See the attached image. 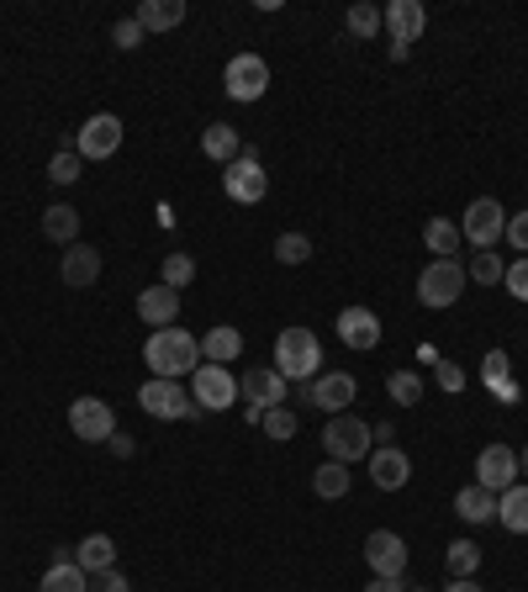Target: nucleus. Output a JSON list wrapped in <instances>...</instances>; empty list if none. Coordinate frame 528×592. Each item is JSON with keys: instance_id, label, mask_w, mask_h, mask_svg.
I'll return each mask as SVG.
<instances>
[{"instance_id": "nucleus-18", "label": "nucleus", "mask_w": 528, "mask_h": 592, "mask_svg": "<svg viewBox=\"0 0 528 592\" xmlns=\"http://www.w3.org/2000/svg\"><path fill=\"white\" fill-rule=\"evenodd\" d=\"M59 275H64V286H74V292L95 286V281H101V254H95V243H69L64 260H59Z\"/></svg>"}, {"instance_id": "nucleus-9", "label": "nucleus", "mask_w": 528, "mask_h": 592, "mask_svg": "<svg viewBox=\"0 0 528 592\" xmlns=\"http://www.w3.org/2000/svg\"><path fill=\"white\" fill-rule=\"evenodd\" d=\"M69 429L85 444H106L117 434V413H112V402H101V397H74V402H69Z\"/></svg>"}, {"instance_id": "nucleus-31", "label": "nucleus", "mask_w": 528, "mask_h": 592, "mask_svg": "<svg viewBox=\"0 0 528 592\" xmlns=\"http://www.w3.org/2000/svg\"><path fill=\"white\" fill-rule=\"evenodd\" d=\"M37 592H90V577L74 561H54L43 571V588Z\"/></svg>"}, {"instance_id": "nucleus-44", "label": "nucleus", "mask_w": 528, "mask_h": 592, "mask_svg": "<svg viewBox=\"0 0 528 592\" xmlns=\"http://www.w3.org/2000/svg\"><path fill=\"white\" fill-rule=\"evenodd\" d=\"M90 592H133V582L122 577L117 566L112 571H101V577H90Z\"/></svg>"}, {"instance_id": "nucleus-5", "label": "nucleus", "mask_w": 528, "mask_h": 592, "mask_svg": "<svg viewBox=\"0 0 528 592\" xmlns=\"http://www.w3.org/2000/svg\"><path fill=\"white\" fill-rule=\"evenodd\" d=\"M460 292H466V265H460V260H434V265L417 275V301L434 307V312L455 307Z\"/></svg>"}, {"instance_id": "nucleus-24", "label": "nucleus", "mask_w": 528, "mask_h": 592, "mask_svg": "<svg viewBox=\"0 0 528 592\" xmlns=\"http://www.w3.org/2000/svg\"><path fill=\"white\" fill-rule=\"evenodd\" d=\"M497 524L507 534H528V481H513L507 492H497Z\"/></svg>"}, {"instance_id": "nucleus-47", "label": "nucleus", "mask_w": 528, "mask_h": 592, "mask_svg": "<svg viewBox=\"0 0 528 592\" xmlns=\"http://www.w3.org/2000/svg\"><path fill=\"white\" fill-rule=\"evenodd\" d=\"M106 449H112L117 460H133V449H138V444L127 440V434H112V440H106Z\"/></svg>"}, {"instance_id": "nucleus-41", "label": "nucleus", "mask_w": 528, "mask_h": 592, "mask_svg": "<svg viewBox=\"0 0 528 592\" xmlns=\"http://www.w3.org/2000/svg\"><path fill=\"white\" fill-rule=\"evenodd\" d=\"M148 32L138 27V16H122L117 27H112V43H117V48H127V54H133V48H138V43H144Z\"/></svg>"}, {"instance_id": "nucleus-14", "label": "nucleus", "mask_w": 528, "mask_h": 592, "mask_svg": "<svg viewBox=\"0 0 528 592\" xmlns=\"http://www.w3.org/2000/svg\"><path fill=\"white\" fill-rule=\"evenodd\" d=\"M518 481V449H507V444H486L481 455H475V487H486V492H507Z\"/></svg>"}, {"instance_id": "nucleus-6", "label": "nucleus", "mask_w": 528, "mask_h": 592, "mask_svg": "<svg viewBox=\"0 0 528 592\" xmlns=\"http://www.w3.org/2000/svg\"><path fill=\"white\" fill-rule=\"evenodd\" d=\"M191 397L202 413H228L238 402V376L228 365H196L191 371Z\"/></svg>"}, {"instance_id": "nucleus-35", "label": "nucleus", "mask_w": 528, "mask_h": 592, "mask_svg": "<svg viewBox=\"0 0 528 592\" xmlns=\"http://www.w3.org/2000/svg\"><path fill=\"white\" fill-rule=\"evenodd\" d=\"M275 260H280V265H307V260H312V238L307 234H280L275 238Z\"/></svg>"}, {"instance_id": "nucleus-2", "label": "nucleus", "mask_w": 528, "mask_h": 592, "mask_svg": "<svg viewBox=\"0 0 528 592\" xmlns=\"http://www.w3.org/2000/svg\"><path fill=\"white\" fill-rule=\"evenodd\" d=\"M275 371L286 376V382H312V376H323V344H318V333L312 328H280V339H275Z\"/></svg>"}, {"instance_id": "nucleus-39", "label": "nucleus", "mask_w": 528, "mask_h": 592, "mask_svg": "<svg viewBox=\"0 0 528 592\" xmlns=\"http://www.w3.org/2000/svg\"><path fill=\"white\" fill-rule=\"evenodd\" d=\"M260 429L269 440H296V413L291 408H269V413L260 418Z\"/></svg>"}, {"instance_id": "nucleus-26", "label": "nucleus", "mask_w": 528, "mask_h": 592, "mask_svg": "<svg viewBox=\"0 0 528 592\" xmlns=\"http://www.w3.org/2000/svg\"><path fill=\"white\" fill-rule=\"evenodd\" d=\"M185 22V0H144L138 5V27L144 32H170Z\"/></svg>"}, {"instance_id": "nucleus-43", "label": "nucleus", "mask_w": 528, "mask_h": 592, "mask_svg": "<svg viewBox=\"0 0 528 592\" xmlns=\"http://www.w3.org/2000/svg\"><path fill=\"white\" fill-rule=\"evenodd\" d=\"M507 243H513V254H528V212H518V217H507Z\"/></svg>"}, {"instance_id": "nucleus-1", "label": "nucleus", "mask_w": 528, "mask_h": 592, "mask_svg": "<svg viewBox=\"0 0 528 592\" xmlns=\"http://www.w3.org/2000/svg\"><path fill=\"white\" fill-rule=\"evenodd\" d=\"M144 365L153 382H191V371L202 365V339L185 333L180 323L153 328L144 339Z\"/></svg>"}, {"instance_id": "nucleus-38", "label": "nucleus", "mask_w": 528, "mask_h": 592, "mask_svg": "<svg viewBox=\"0 0 528 592\" xmlns=\"http://www.w3.org/2000/svg\"><path fill=\"white\" fill-rule=\"evenodd\" d=\"M80 164H85V159H80L74 148H64V153L48 159V180H54V185H74V180H80Z\"/></svg>"}, {"instance_id": "nucleus-29", "label": "nucleus", "mask_w": 528, "mask_h": 592, "mask_svg": "<svg viewBox=\"0 0 528 592\" xmlns=\"http://www.w3.org/2000/svg\"><path fill=\"white\" fill-rule=\"evenodd\" d=\"M444 566H449V582H466V577H475V566H481V545H475V539H449Z\"/></svg>"}, {"instance_id": "nucleus-17", "label": "nucleus", "mask_w": 528, "mask_h": 592, "mask_svg": "<svg viewBox=\"0 0 528 592\" xmlns=\"http://www.w3.org/2000/svg\"><path fill=\"white\" fill-rule=\"evenodd\" d=\"M370 481H376L381 492H402V487L412 481L408 449H397V444H386V449H370Z\"/></svg>"}, {"instance_id": "nucleus-21", "label": "nucleus", "mask_w": 528, "mask_h": 592, "mask_svg": "<svg viewBox=\"0 0 528 592\" xmlns=\"http://www.w3.org/2000/svg\"><path fill=\"white\" fill-rule=\"evenodd\" d=\"M74 566H80L85 577L112 571V566H117V539H112V534H85V539L74 545Z\"/></svg>"}, {"instance_id": "nucleus-36", "label": "nucleus", "mask_w": 528, "mask_h": 592, "mask_svg": "<svg viewBox=\"0 0 528 592\" xmlns=\"http://www.w3.org/2000/svg\"><path fill=\"white\" fill-rule=\"evenodd\" d=\"M481 376L492 382V391H497L502 402H513V397H518V391H513V382H507V355H502V350H492V355H486Z\"/></svg>"}, {"instance_id": "nucleus-42", "label": "nucleus", "mask_w": 528, "mask_h": 592, "mask_svg": "<svg viewBox=\"0 0 528 592\" xmlns=\"http://www.w3.org/2000/svg\"><path fill=\"white\" fill-rule=\"evenodd\" d=\"M502 286H507V292L518 296V301H528V254H524V260H513V265H507V275H502Z\"/></svg>"}, {"instance_id": "nucleus-45", "label": "nucleus", "mask_w": 528, "mask_h": 592, "mask_svg": "<svg viewBox=\"0 0 528 592\" xmlns=\"http://www.w3.org/2000/svg\"><path fill=\"white\" fill-rule=\"evenodd\" d=\"M365 592H408V577H370Z\"/></svg>"}, {"instance_id": "nucleus-13", "label": "nucleus", "mask_w": 528, "mask_h": 592, "mask_svg": "<svg viewBox=\"0 0 528 592\" xmlns=\"http://www.w3.org/2000/svg\"><path fill=\"white\" fill-rule=\"evenodd\" d=\"M122 148V117H112V112H95V117L74 133V153L80 159H112Z\"/></svg>"}, {"instance_id": "nucleus-40", "label": "nucleus", "mask_w": 528, "mask_h": 592, "mask_svg": "<svg viewBox=\"0 0 528 592\" xmlns=\"http://www.w3.org/2000/svg\"><path fill=\"white\" fill-rule=\"evenodd\" d=\"M434 382H439V391L460 397V391H466V371H460L455 360H434Z\"/></svg>"}, {"instance_id": "nucleus-32", "label": "nucleus", "mask_w": 528, "mask_h": 592, "mask_svg": "<svg viewBox=\"0 0 528 592\" xmlns=\"http://www.w3.org/2000/svg\"><path fill=\"white\" fill-rule=\"evenodd\" d=\"M502 275H507V265L492 249H475V260L466 265V281H475V286H502Z\"/></svg>"}, {"instance_id": "nucleus-3", "label": "nucleus", "mask_w": 528, "mask_h": 592, "mask_svg": "<svg viewBox=\"0 0 528 592\" xmlns=\"http://www.w3.org/2000/svg\"><path fill=\"white\" fill-rule=\"evenodd\" d=\"M323 444H328V460H338V466H359V460H370V423L354 413H333V423L323 429Z\"/></svg>"}, {"instance_id": "nucleus-23", "label": "nucleus", "mask_w": 528, "mask_h": 592, "mask_svg": "<svg viewBox=\"0 0 528 592\" xmlns=\"http://www.w3.org/2000/svg\"><path fill=\"white\" fill-rule=\"evenodd\" d=\"M202 153H206V159H217V164L228 170L238 153H243V138H238L233 122H211V127L202 133Z\"/></svg>"}, {"instance_id": "nucleus-16", "label": "nucleus", "mask_w": 528, "mask_h": 592, "mask_svg": "<svg viewBox=\"0 0 528 592\" xmlns=\"http://www.w3.org/2000/svg\"><path fill=\"white\" fill-rule=\"evenodd\" d=\"M423 27H428V11H423V0H391V5H381V32H391V43H417L423 37Z\"/></svg>"}, {"instance_id": "nucleus-10", "label": "nucleus", "mask_w": 528, "mask_h": 592, "mask_svg": "<svg viewBox=\"0 0 528 592\" xmlns=\"http://www.w3.org/2000/svg\"><path fill=\"white\" fill-rule=\"evenodd\" d=\"M502 234H507V212H502V202H497V196H475V202L466 207L460 238H470L475 249H492Z\"/></svg>"}, {"instance_id": "nucleus-4", "label": "nucleus", "mask_w": 528, "mask_h": 592, "mask_svg": "<svg viewBox=\"0 0 528 592\" xmlns=\"http://www.w3.org/2000/svg\"><path fill=\"white\" fill-rule=\"evenodd\" d=\"M138 408H144L148 418H164V423H191V418L202 413L196 397L180 382H144L138 386Z\"/></svg>"}, {"instance_id": "nucleus-8", "label": "nucleus", "mask_w": 528, "mask_h": 592, "mask_svg": "<svg viewBox=\"0 0 528 592\" xmlns=\"http://www.w3.org/2000/svg\"><path fill=\"white\" fill-rule=\"evenodd\" d=\"M222 86H228V95L233 101H260L264 90H269V64H264V54H233L228 59V69H222Z\"/></svg>"}, {"instance_id": "nucleus-25", "label": "nucleus", "mask_w": 528, "mask_h": 592, "mask_svg": "<svg viewBox=\"0 0 528 592\" xmlns=\"http://www.w3.org/2000/svg\"><path fill=\"white\" fill-rule=\"evenodd\" d=\"M455 513L466 519V524H486V519H497V492H486V487H460L455 492Z\"/></svg>"}, {"instance_id": "nucleus-19", "label": "nucleus", "mask_w": 528, "mask_h": 592, "mask_svg": "<svg viewBox=\"0 0 528 592\" xmlns=\"http://www.w3.org/2000/svg\"><path fill=\"white\" fill-rule=\"evenodd\" d=\"M338 339H344L349 350H376V344H381V318H376L370 307H344V312H338Z\"/></svg>"}, {"instance_id": "nucleus-15", "label": "nucleus", "mask_w": 528, "mask_h": 592, "mask_svg": "<svg viewBox=\"0 0 528 592\" xmlns=\"http://www.w3.org/2000/svg\"><path fill=\"white\" fill-rule=\"evenodd\" d=\"M365 561L376 577H408V539L391 530H376L365 539Z\"/></svg>"}, {"instance_id": "nucleus-37", "label": "nucleus", "mask_w": 528, "mask_h": 592, "mask_svg": "<svg viewBox=\"0 0 528 592\" xmlns=\"http://www.w3.org/2000/svg\"><path fill=\"white\" fill-rule=\"evenodd\" d=\"M196 281V260L191 254H164V286L170 292H185Z\"/></svg>"}, {"instance_id": "nucleus-28", "label": "nucleus", "mask_w": 528, "mask_h": 592, "mask_svg": "<svg viewBox=\"0 0 528 592\" xmlns=\"http://www.w3.org/2000/svg\"><path fill=\"white\" fill-rule=\"evenodd\" d=\"M312 492L323 498V503H338V498H349V466H338V460H328L312 471Z\"/></svg>"}, {"instance_id": "nucleus-20", "label": "nucleus", "mask_w": 528, "mask_h": 592, "mask_svg": "<svg viewBox=\"0 0 528 592\" xmlns=\"http://www.w3.org/2000/svg\"><path fill=\"white\" fill-rule=\"evenodd\" d=\"M138 318H144L148 328H170L180 318V292H170L164 281L148 286V292H138Z\"/></svg>"}, {"instance_id": "nucleus-49", "label": "nucleus", "mask_w": 528, "mask_h": 592, "mask_svg": "<svg viewBox=\"0 0 528 592\" xmlns=\"http://www.w3.org/2000/svg\"><path fill=\"white\" fill-rule=\"evenodd\" d=\"M518 471H524V476H528V449H524V455H518Z\"/></svg>"}, {"instance_id": "nucleus-11", "label": "nucleus", "mask_w": 528, "mask_h": 592, "mask_svg": "<svg viewBox=\"0 0 528 592\" xmlns=\"http://www.w3.org/2000/svg\"><path fill=\"white\" fill-rule=\"evenodd\" d=\"M354 397H359V382H354L349 371H323V376H312V386H307V402L318 408V413H349Z\"/></svg>"}, {"instance_id": "nucleus-27", "label": "nucleus", "mask_w": 528, "mask_h": 592, "mask_svg": "<svg viewBox=\"0 0 528 592\" xmlns=\"http://www.w3.org/2000/svg\"><path fill=\"white\" fill-rule=\"evenodd\" d=\"M43 238H48V243H64V249H69V243H80V212L74 207H48L43 212Z\"/></svg>"}, {"instance_id": "nucleus-46", "label": "nucleus", "mask_w": 528, "mask_h": 592, "mask_svg": "<svg viewBox=\"0 0 528 592\" xmlns=\"http://www.w3.org/2000/svg\"><path fill=\"white\" fill-rule=\"evenodd\" d=\"M370 440H376V449L397 444V423H370Z\"/></svg>"}, {"instance_id": "nucleus-50", "label": "nucleus", "mask_w": 528, "mask_h": 592, "mask_svg": "<svg viewBox=\"0 0 528 592\" xmlns=\"http://www.w3.org/2000/svg\"><path fill=\"white\" fill-rule=\"evenodd\" d=\"M408 592H428V588H408Z\"/></svg>"}, {"instance_id": "nucleus-48", "label": "nucleus", "mask_w": 528, "mask_h": 592, "mask_svg": "<svg viewBox=\"0 0 528 592\" xmlns=\"http://www.w3.org/2000/svg\"><path fill=\"white\" fill-rule=\"evenodd\" d=\"M444 592H481V588H475V577H466V582H449Z\"/></svg>"}, {"instance_id": "nucleus-22", "label": "nucleus", "mask_w": 528, "mask_h": 592, "mask_svg": "<svg viewBox=\"0 0 528 592\" xmlns=\"http://www.w3.org/2000/svg\"><path fill=\"white\" fill-rule=\"evenodd\" d=\"M243 355V333L233 323H217L211 333H202V365H233Z\"/></svg>"}, {"instance_id": "nucleus-30", "label": "nucleus", "mask_w": 528, "mask_h": 592, "mask_svg": "<svg viewBox=\"0 0 528 592\" xmlns=\"http://www.w3.org/2000/svg\"><path fill=\"white\" fill-rule=\"evenodd\" d=\"M423 243H428V254H434V260H455V254H460V223H444V217H434V223L423 228Z\"/></svg>"}, {"instance_id": "nucleus-33", "label": "nucleus", "mask_w": 528, "mask_h": 592, "mask_svg": "<svg viewBox=\"0 0 528 592\" xmlns=\"http://www.w3.org/2000/svg\"><path fill=\"white\" fill-rule=\"evenodd\" d=\"M386 397H391L397 408H417V402H423V382H417V371H397V376L386 382Z\"/></svg>"}, {"instance_id": "nucleus-7", "label": "nucleus", "mask_w": 528, "mask_h": 592, "mask_svg": "<svg viewBox=\"0 0 528 592\" xmlns=\"http://www.w3.org/2000/svg\"><path fill=\"white\" fill-rule=\"evenodd\" d=\"M222 191H228V202H238V207H254V202H264V191H269V175H264V164L243 148L233 164L222 170Z\"/></svg>"}, {"instance_id": "nucleus-34", "label": "nucleus", "mask_w": 528, "mask_h": 592, "mask_svg": "<svg viewBox=\"0 0 528 592\" xmlns=\"http://www.w3.org/2000/svg\"><path fill=\"white\" fill-rule=\"evenodd\" d=\"M344 27H349L354 37H376V32H381V5H370V0H359V5H349Z\"/></svg>"}, {"instance_id": "nucleus-12", "label": "nucleus", "mask_w": 528, "mask_h": 592, "mask_svg": "<svg viewBox=\"0 0 528 592\" xmlns=\"http://www.w3.org/2000/svg\"><path fill=\"white\" fill-rule=\"evenodd\" d=\"M286 391H291V382L269 365V371H249V376H238V397L254 408V413H269V408H286Z\"/></svg>"}]
</instances>
